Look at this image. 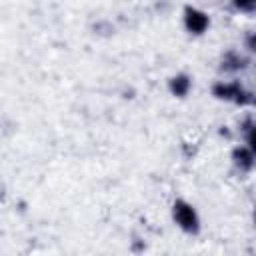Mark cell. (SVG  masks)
I'll list each match as a JSON object with an SVG mask.
<instances>
[{"mask_svg": "<svg viewBox=\"0 0 256 256\" xmlns=\"http://www.w3.org/2000/svg\"><path fill=\"white\" fill-rule=\"evenodd\" d=\"M188 86H190V82H188V78H184V76H180V78H174V82H172V90L180 96V94H184L186 90H188Z\"/></svg>", "mask_w": 256, "mask_h": 256, "instance_id": "3957f363", "label": "cell"}, {"mask_svg": "<svg viewBox=\"0 0 256 256\" xmlns=\"http://www.w3.org/2000/svg\"><path fill=\"white\" fill-rule=\"evenodd\" d=\"M188 16H186V24H188V28L192 30V32H202L206 26H208V18L202 14V12H196V10H190L188 8V12H186Z\"/></svg>", "mask_w": 256, "mask_h": 256, "instance_id": "7a4b0ae2", "label": "cell"}, {"mask_svg": "<svg viewBox=\"0 0 256 256\" xmlns=\"http://www.w3.org/2000/svg\"><path fill=\"white\" fill-rule=\"evenodd\" d=\"M174 216H176V220H178V224H180L182 228H186V230L196 228V214H194V210H192L190 206H186V204H182V202L176 204Z\"/></svg>", "mask_w": 256, "mask_h": 256, "instance_id": "6da1fadb", "label": "cell"}]
</instances>
